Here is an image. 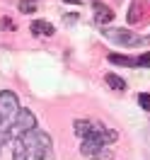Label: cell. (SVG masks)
<instances>
[{"instance_id": "obj_2", "label": "cell", "mask_w": 150, "mask_h": 160, "mask_svg": "<svg viewBox=\"0 0 150 160\" xmlns=\"http://www.w3.org/2000/svg\"><path fill=\"white\" fill-rule=\"evenodd\" d=\"M17 112H20V102H17V95H15L12 90H2V92H0V119L5 121L10 129H12V124H15V117H17Z\"/></svg>"}, {"instance_id": "obj_13", "label": "cell", "mask_w": 150, "mask_h": 160, "mask_svg": "<svg viewBox=\"0 0 150 160\" xmlns=\"http://www.w3.org/2000/svg\"><path fill=\"white\" fill-rule=\"evenodd\" d=\"M133 61H136V66H140V68H150V51L140 53L138 58H133Z\"/></svg>"}, {"instance_id": "obj_4", "label": "cell", "mask_w": 150, "mask_h": 160, "mask_svg": "<svg viewBox=\"0 0 150 160\" xmlns=\"http://www.w3.org/2000/svg\"><path fill=\"white\" fill-rule=\"evenodd\" d=\"M36 129V117H34V112L29 109H20L17 112V117H15V124H12V133L15 136H24L27 131Z\"/></svg>"}, {"instance_id": "obj_16", "label": "cell", "mask_w": 150, "mask_h": 160, "mask_svg": "<svg viewBox=\"0 0 150 160\" xmlns=\"http://www.w3.org/2000/svg\"><path fill=\"white\" fill-rule=\"evenodd\" d=\"M0 27H2V29H15V22H10V20L2 17V20H0Z\"/></svg>"}, {"instance_id": "obj_18", "label": "cell", "mask_w": 150, "mask_h": 160, "mask_svg": "<svg viewBox=\"0 0 150 160\" xmlns=\"http://www.w3.org/2000/svg\"><path fill=\"white\" fill-rule=\"evenodd\" d=\"M65 2H75V5H80L82 0H65Z\"/></svg>"}, {"instance_id": "obj_10", "label": "cell", "mask_w": 150, "mask_h": 160, "mask_svg": "<svg viewBox=\"0 0 150 160\" xmlns=\"http://www.w3.org/2000/svg\"><path fill=\"white\" fill-rule=\"evenodd\" d=\"M107 85H109L111 90H126V80L123 78H119L116 73H107Z\"/></svg>"}, {"instance_id": "obj_11", "label": "cell", "mask_w": 150, "mask_h": 160, "mask_svg": "<svg viewBox=\"0 0 150 160\" xmlns=\"http://www.w3.org/2000/svg\"><path fill=\"white\" fill-rule=\"evenodd\" d=\"M107 58H109L114 66H136V61H133V58L121 56V53H107Z\"/></svg>"}, {"instance_id": "obj_6", "label": "cell", "mask_w": 150, "mask_h": 160, "mask_svg": "<svg viewBox=\"0 0 150 160\" xmlns=\"http://www.w3.org/2000/svg\"><path fill=\"white\" fill-rule=\"evenodd\" d=\"M80 153L85 158H92V160H111L114 158V153H111L109 148H104L99 143H92V141H82Z\"/></svg>"}, {"instance_id": "obj_17", "label": "cell", "mask_w": 150, "mask_h": 160, "mask_svg": "<svg viewBox=\"0 0 150 160\" xmlns=\"http://www.w3.org/2000/svg\"><path fill=\"white\" fill-rule=\"evenodd\" d=\"M7 141H10V136H7V133H0V148H2Z\"/></svg>"}, {"instance_id": "obj_19", "label": "cell", "mask_w": 150, "mask_h": 160, "mask_svg": "<svg viewBox=\"0 0 150 160\" xmlns=\"http://www.w3.org/2000/svg\"><path fill=\"white\" fill-rule=\"evenodd\" d=\"M145 41H150V37H145Z\"/></svg>"}, {"instance_id": "obj_3", "label": "cell", "mask_w": 150, "mask_h": 160, "mask_svg": "<svg viewBox=\"0 0 150 160\" xmlns=\"http://www.w3.org/2000/svg\"><path fill=\"white\" fill-rule=\"evenodd\" d=\"M104 37L109 41H114V44H119V46H128V49L140 46L145 41V37H138V34H133L128 29H116V27H109V29L104 27Z\"/></svg>"}, {"instance_id": "obj_5", "label": "cell", "mask_w": 150, "mask_h": 160, "mask_svg": "<svg viewBox=\"0 0 150 160\" xmlns=\"http://www.w3.org/2000/svg\"><path fill=\"white\" fill-rule=\"evenodd\" d=\"M116 138H119V133H116V131L104 129L102 124H94V121H92V129H90V133H87V138H85V141H92V143L104 146V143H114Z\"/></svg>"}, {"instance_id": "obj_12", "label": "cell", "mask_w": 150, "mask_h": 160, "mask_svg": "<svg viewBox=\"0 0 150 160\" xmlns=\"http://www.w3.org/2000/svg\"><path fill=\"white\" fill-rule=\"evenodd\" d=\"M140 0H136L133 5H131V10H128V22L131 24H136V22H140V17H143V10H140Z\"/></svg>"}, {"instance_id": "obj_9", "label": "cell", "mask_w": 150, "mask_h": 160, "mask_svg": "<svg viewBox=\"0 0 150 160\" xmlns=\"http://www.w3.org/2000/svg\"><path fill=\"white\" fill-rule=\"evenodd\" d=\"M73 129H75V136H80V138L85 141V138H87V133H90V129H92V121L78 119L75 124H73Z\"/></svg>"}, {"instance_id": "obj_14", "label": "cell", "mask_w": 150, "mask_h": 160, "mask_svg": "<svg viewBox=\"0 0 150 160\" xmlns=\"http://www.w3.org/2000/svg\"><path fill=\"white\" fill-rule=\"evenodd\" d=\"M36 10V2H34V0H22L20 2V12H24V15H27V12H34Z\"/></svg>"}, {"instance_id": "obj_7", "label": "cell", "mask_w": 150, "mask_h": 160, "mask_svg": "<svg viewBox=\"0 0 150 160\" xmlns=\"http://www.w3.org/2000/svg\"><path fill=\"white\" fill-rule=\"evenodd\" d=\"M92 10H94V22H97V24H107V22L114 20L111 8H107L104 2H92Z\"/></svg>"}, {"instance_id": "obj_15", "label": "cell", "mask_w": 150, "mask_h": 160, "mask_svg": "<svg viewBox=\"0 0 150 160\" xmlns=\"http://www.w3.org/2000/svg\"><path fill=\"white\" fill-rule=\"evenodd\" d=\"M138 104L143 107V109L150 112V95H148V92H140V95H138Z\"/></svg>"}, {"instance_id": "obj_8", "label": "cell", "mask_w": 150, "mask_h": 160, "mask_svg": "<svg viewBox=\"0 0 150 160\" xmlns=\"http://www.w3.org/2000/svg\"><path fill=\"white\" fill-rule=\"evenodd\" d=\"M53 24H51V22H44V20H34L31 22V34H34V37H51V34H53Z\"/></svg>"}, {"instance_id": "obj_1", "label": "cell", "mask_w": 150, "mask_h": 160, "mask_svg": "<svg viewBox=\"0 0 150 160\" xmlns=\"http://www.w3.org/2000/svg\"><path fill=\"white\" fill-rule=\"evenodd\" d=\"M12 160H53L51 136L41 129H31L12 143Z\"/></svg>"}]
</instances>
